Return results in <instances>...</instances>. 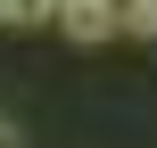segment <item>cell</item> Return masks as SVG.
Returning a JSON list of instances; mask_svg holds the SVG:
<instances>
[{"label":"cell","instance_id":"7a4b0ae2","mask_svg":"<svg viewBox=\"0 0 157 148\" xmlns=\"http://www.w3.org/2000/svg\"><path fill=\"white\" fill-rule=\"evenodd\" d=\"M116 33H132V41H157V0H116Z\"/></svg>","mask_w":157,"mask_h":148},{"label":"cell","instance_id":"277c9868","mask_svg":"<svg viewBox=\"0 0 157 148\" xmlns=\"http://www.w3.org/2000/svg\"><path fill=\"white\" fill-rule=\"evenodd\" d=\"M0 148H25V140H17V124H8V115H0Z\"/></svg>","mask_w":157,"mask_h":148},{"label":"cell","instance_id":"6da1fadb","mask_svg":"<svg viewBox=\"0 0 157 148\" xmlns=\"http://www.w3.org/2000/svg\"><path fill=\"white\" fill-rule=\"evenodd\" d=\"M58 25H66V41H108L116 33V0H58Z\"/></svg>","mask_w":157,"mask_h":148},{"label":"cell","instance_id":"3957f363","mask_svg":"<svg viewBox=\"0 0 157 148\" xmlns=\"http://www.w3.org/2000/svg\"><path fill=\"white\" fill-rule=\"evenodd\" d=\"M0 16H8V25H50L58 0H0Z\"/></svg>","mask_w":157,"mask_h":148}]
</instances>
